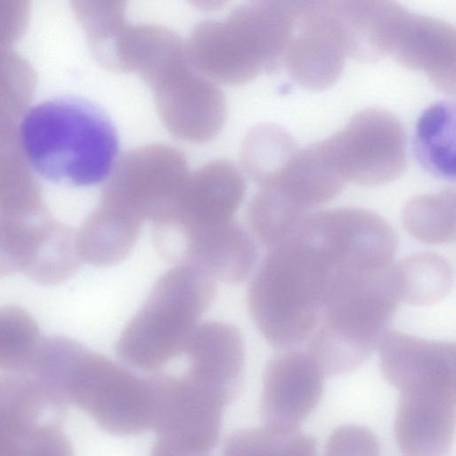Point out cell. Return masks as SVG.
Segmentation results:
<instances>
[{"mask_svg":"<svg viewBox=\"0 0 456 456\" xmlns=\"http://www.w3.org/2000/svg\"><path fill=\"white\" fill-rule=\"evenodd\" d=\"M379 450L377 436L367 428L359 425L336 428L325 445L327 455H377Z\"/></svg>","mask_w":456,"mask_h":456,"instance_id":"cell-29","label":"cell"},{"mask_svg":"<svg viewBox=\"0 0 456 456\" xmlns=\"http://www.w3.org/2000/svg\"><path fill=\"white\" fill-rule=\"evenodd\" d=\"M315 439L299 428L287 429L263 424L260 428L240 429L225 441L224 455H313Z\"/></svg>","mask_w":456,"mask_h":456,"instance_id":"cell-27","label":"cell"},{"mask_svg":"<svg viewBox=\"0 0 456 456\" xmlns=\"http://www.w3.org/2000/svg\"><path fill=\"white\" fill-rule=\"evenodd\" d=\"M143 219L102 204L86 220L77 240L82 261L112 266L124 261L134 247Z\"/></svg>","mask_w":456,"mask_h":456,"instance_id":"cell-21","label":"cell"},{"mask_svg":"<svg viewBox=\"0 0 456 456\" xmlns=\"http://www.w3.org/2000/svg\"><path fill=\"white\" fill-rule=\"evenodd\" d=\"M299 149L282 127L262 123L252 127L240 149L242 166L249 178L262 187L273 185Z\"/></svg>","mask_w":456,"mask_h":456,"instance_id":"cell-22","label":"cell"},{"mask_svg":"<svg viewBox=\"0 0 456 456\" xmlns=\"http://www.w3.org/2000/svg\"><path fill=\"white\" fill-rule=\"evenodd\" d=\"M419 161L430 174L444 179L455 177V108L438 102L419 117L415 134Z\"/></svg>","mask_w":456,"mask_h":456,"instance_id":"cell-23","label":"cell"},{"mask_svg":"<svg viewBox=\"0 0 456 456\" xmlns=\"http://www.w3.org/2000/svg\"><path fill=\"white\" fill-rule=\"evenodd\" d=\"M401 302L394 264L376 270L333 269L308 354L324 376L356 370L377 348Z\"/></svg>","mask_w":456,"mask_h":456,"instance_id":"cell-4","label":"cell"},{"mask_svg":"<svg viewBox=\"0 0 456 456\" xmlns=\"http://www.w3.org/2000/svg\"><path fill=\"white\" fill-rule=\"evenodd\" d=\"M152 91L163 125L176 138L204 143L222 129L226 116L224 94L216 82L191 66Z\"/></svg>","mask_w":456,"mask_h":456,"instance_id":"cell-13","label":"cell"},{"mask_svg":"<svg viewBox=\"0 0 456 456\" xmlns=\"http://www.w3.org/2000/svg\"><path fill=\"white\" fill-rule=\"evenodd\" d=\"M91 54L107 70L137 72L151 90L191 65L183 38L153 23L126 22L110 41Z\"/></svg>","mask_w":456,"mask_h":456,"instance_id":"cell-15","label":"cell"},{"mask_svg":"<svg viewBox=\"0 0 456 456\" xmlns=\"http://www.w3.org/2000/svg\"><path fill=\"white\" fill-rule=\"evenodd\" d=\"M28 369L62 404L80 409L110 434L135 436L152 427L148 377L136 376L73 338H42Z\"/></svg>","mask_w":456,"mask_h":456,"instance_id":"cell-1","label":"cell"},{"mask_svg":"<svg viewBox=\"0 0 456 456\" xmlns=\"http://www.w3.org/2000/svg\"><path fill=\"white\" fill-rule=\"evenodd\" d=\"M346 182L380 186L397 179L406 167V137L391 112L370 108L322 140Z\"/></svg>","mask_w":456,"mask_h":456,"instance_id":"cell-9","label":"cell"},{"mask_svg":"<svg viewBox=\"0 0 456 456\" xmlns=\"http://www.w3.org/2000/svg\"><path fill=\"white\" fill-rule=\"evenodd\" d=\"M308 215L275 186L260 188L247 209L252 236L268 249L286 240Z\"/></svg>","mask_w":456,"mask_h":456,"instance_id":"cell-25","label":"cell"},{"mask_svg":"<svg viewBox=\"0 0 456 456\" xmlns=\"http://www.w3.org/2000/svg\"><path fill=\"white\" fill-rule=\"evenodd\" d=\"M294 232L319 245L340 267L381 269L392 264L397 249V236L389 224L357 208L308 215Z\"/></svg>","mask_w":456,"mask_h":456,"instance_id":"cell-11","label":"cell"},{"mask_svg":"<svg viewBox=\"0 0 456 456\" xmlns=\"http://www.w3.org/2000/svg\"><path fill=\"white\" fill-rule=\"evenodd\" d=\"M377 348L383 377L398 390L416 377L455 370L453 342L428 340L387 329Z\"/></svg>","mask_w":456,"mask_h":456,"instance_id":"cell-19","label":"cell"},{"mask_svg":"<svg viewBox=\"0 0 456 456\" xmlns=\"http://www.w3.org/2000/svg\"><path fill=\"white\" fill-rule=\"evenodd\" d=\"M191 6L201 12H210L221 10L230 0H186Z\"/></svg>","mask_w":456,"mask_h":456,"instance_id":"cell-30","label":"cell"},{"mask_svg":"<svg viewBox=\"0 0 456 456\" xmlns=\"http://www.w3.org/2000/svg\"><path fill=\"white\" fill-rule=\"evenodd\" d=\"M31 167L43 178L90 186L107 178L118 151L116 129L94 104L58 97L31 107L19 129Z\"/></svg>","mask_w":456,"mask_h":456,"instance_id":"cell-3","label":"cell"},{"mask_svg":"<svg viewBox=\"0 0 456 456\" xmlns=\"http://www.w3.org/2000/svg\"><path fill=\"white\" fill-rule=\"evenodd\" d=\"M42 339L32 315L16 305L0 307V370H22L28 366Z\"/></svg>","mask_w":456,"mask_h":456,"instance_id":"cell-28","label":"cell"},{"mask_svg":"<svg viewBox=\"0 0 456 456\" xmlns=\"http://www.w3.org/2000/svg\"><path fill=\"white\" fill-rule=\"evenodd\" d=\"M455 371L419 377L400 389L395 437L409 456H442L455 434Z\"/></svg>","mask_w":456,"mask_h":456,"instance_id":"cell-12","label":"cell"},{"mask_svg":"<svg viewBox=\"0 0 456 456\" xmlns=\"http://www.w3.org/2000/svg\"><path fill=\"white\" fill-rule=\"evenodd\" d=\"M345 183L323 142L320 141L299 149L272 186L308 214L313 208L335 198Z\"/></svg>","mask_w":456,"mask_h":456,"instance_id":"cell-20","label":"cell"},{"mask_svg":"<svg viewBox=\"0 0 456 456\" xmlns=\"http://www.w3.org/2000/svg\"><path fill=\"white\" fill-rule=\"evenodd\" d=\"M216 282L207 272L188 264L167 271L120 333L117 356L129 367L156 371L183 354L214 301Z\"/></svg>","mask_w":456,"mask_h":456,"instance_id":"cell-5","label":"cell"},{"mask_svg":"<svg viewBox=\"0 0 456 456\" xmlns=\"http://www.w3.org/2000/svg\"><path fill=\"white\" fill-rule=\"evenodd\" d=\"M400 301L414 305L440 302L453 285L450 263L433 252H419L394 264Z\"/></svg>","mask_w":456,"mask_h":456,"instance_id":"cell-24","label":"cell"},{"mask_svg":"<svg viewBox=\"0 0 456 456\" xmlns=\"http://www.w3.org/2000/svg\"><path fill=\"white\" fill-rule=\"evenodd\" d=\"M188 174L187 159L176 148L162 143L135 148L111 170L102 204L155 224L172 208Z\"/></svg>","mask_w":456,"mask_h":456,"instance_id":"cell-10","label":"cell"},{"mask_svg":"<svg viewBox=\"0 0 456 456\" xmlns=\"http://www.w3.org/2000/svg\"><path fill=\"white\" fill-rule=\"evenodd\" d=\"M287 38L286 17L254 4L234 8L224 20L199 22L185 44L196 71L216 83L241 86L273 64Z\"/></svg>","mask_w":456,"mask_h":456,"instance_id":"cell-6","label":"cell"},{"mask_svg":"<svg viewBox=\"0 0 456 456\" xmlns=\"http://www.w3.org/2000/svg\"><path fill=\"white\" fill-rule=\"evenodd\" d=\"M148 379L154 403L151 454L208 455L219 441L224 412L236 395L188 373Z\"/></svg>","mask_w":456,"mask_h":456,"instance_id":"cell-7","label":"cell"},{"mask_svg":"<svg viewBox=\"0 0 456 456\" xmlns=\"http://www.w3.org/2000/svg\"><path fill=\"white\" fill-rule=\"evenodd\" d=\"M183 354L188 359L186 373L237 395L245 367L244 341L237 327L223 322L200 323Z\"/></svg>","mask_w":456,"mask_h":456,"instance_id":"cell-18","label":"cell"},{"mask_svg":"<svg viewBox=\"0 0 456 456\" xmlns=\"http://www.w3.org/2000/svg\"><path fill=\"white\" fill-rule=\"evenodd\" d=\"M334 265L317 244L292 233L269 249L247 293L249 315L276 348L290 349L317 327Z\"/></svg>","mask_w":456,"mask_h":456,"instance_id":"cell-2","label":"cell"},{"mask_svg":"<svg viewBox=\"0 0 456 456\" xmlns=\"http://www.w3.org/2000/svg\"><path fill=\"white\" fill-rule=\"evenodd\" d=\"M67 407L27 369L0 375V456H69Z\"/></svg>","mask_w":456,"mask_h":456,"instance_id":"cell-8","label":"cell"},{"mask_svg":"<svg viewBox=\"0 0 456 456\" xmlns=\"http://www.w3.org/2000/svg\"><path fill=\"white\" fill-rule=\"evenodd\" d=\"M405 230L416 240L427 244H442L455 238V191L411 199L403 211Z\"/></svg>","mask_w":456,"mask_h":456,"instance_id":"cell-26","label":"cell"},{"mask_svg":"<svg viewBox=\"0 0 456 456\" xmlns=\"http://www.w3.org/2000/svg\"><path fill=\"white\" fill-rule=\"evenodd\" d=\"M163 256L176 264L197 266L216 281L237 284L253 271L258 251L252 234L232 220L171 236Z\"/></svg>","mask_w":456,"mask_h":456,"instance_id":"cell-17","label":"cell"},{"mask_svg":"<svg viewBox=\"0 0 456 456\" xmlns=\"http://www.w3.org/2000/svg\"><path fill=\"white\" fill-rule=\"evenodd\" d=\"M245 189L232 163L208 162L188 174L168 214L153 224L187 233L228 223L242 202Z\"/></svg>","mask_w":456,"mask_h":456,"instance_id":"cell-14","label":"cell"},{"mask_svg":"<svg viewBox=\"0 0 456 456\" xmlns=\"http://www.w3.org/2000/svg\"><path fill=\"white\" fill-rule=\"evenodd\" d=\"M323 373L308 353L287 349L265 364L260 397L263 424L297 429L321 401Z\"/></svg>","mask_w":456,"mask_h":456,"instance_id":"cell-16","label":"cell"}]
</instances>
